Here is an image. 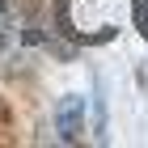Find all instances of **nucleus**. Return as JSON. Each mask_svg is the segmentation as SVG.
I'll list each match as a JSON object with an SVG mask.
<instances>
[{
	"instance_id": "obj_1",
	"label": "nucleus",
	"mask_w": 148,
	"mask_h": 148,
	"mask_svg": "<svg viewBox=\"0 0 148 148\" xmlns=\"http://www.w3.org/2000/svg\"><path fill=\"white\" fill-rule=\"evenodd\" d=\"M55 17L76 42H110L123 30L127 0H55Z\"/></svg>"
},
{
	"instance_id": "obj_2",
	"label": "nucleus",
	"mask_w": 148,
	"mask_h": 148,
	"mask_svg": "<svg viewBox=\"0 0 148 148\" xmlns=\"http://www.w3.org/2000/svg\"><path fill=\"white\" fill-rule=\"evenodd\" d=\"M80 127H85V102L72 93L55 110V131H59V140H80Z\"/></svg>"
},
{
	"instance_id": "obj_3",
	"label": "nucleus",
	"mask_w": 148,
	"mask_h": 148,
	"mask_svg": "<svg viewBox=\"0 0 148 148\" xmlns=\"http://www.w3.org/2000/svg\"><path fill=\"white\" fill-rule=\"evenodd\" d=\"M131 17H136V30L148 38V0H131Z\"/></svg>"
},
{
	"instance_id": "obj_4",
	"label": "nucleus",
	"mask_w": 148,
	"mask_h": 148,
	"mask_svg": "<svg viewBox=\"0 0 148 148\" xmlns=\"http://www.w3.org/2000/svg\"><path fill=\"white\" fill-rule=\"evenodd\" d=\"M9 30V0H0V34Z\"/></svg>"
}]
</instances>
